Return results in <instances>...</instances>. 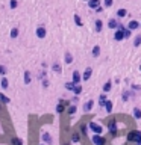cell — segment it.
Segmentation results:
<instances>
[{
  "instance_id": "1",
  "label": "cell",
  "mask_w": 141,
  "mask_h": 145,
  "mask_svg": "<svg viewBox=\"0 0 141 145\" xmlns=\"http://www.w3.org/2000/svg\"><path fill=\"white\" fill-rule=\"evenodd\" d=\"M93 144H94V145H105V139H103L102 136L97 133V135L93 136Z\"/></svg>"
},
{
  "instance_id": "2",
  "label": "cell",
  "mask_w": 141,
  "mask_h": 145,
  "mask_svg": "<svg viewBox=\"0 0 141 145\" xmlns=\"http://www.w3.org/2000/svg\"><path fill=\"white\" fill-rule=\"evenodd\" d=\"M108 127H109V133H117V122H115V119H111L109 124H108Z\"/></svg>"
},
{
  "instance_id": "3",
  "label": "cell",
  "mask_w": 141,
  "mask_h": 145,
  "mask_svg": "<svg viewBox=\"0 0 141 145\" xmlns=\"http://www.w3.org/2000/svg\"><path fill=\"white\" fill-rule=\"evenodd\" d=\"M90 128L94 131V133H99V135L102 133V127L99 126V124H96V122H90Z\"/></svg>"
},
{
  "instance_id": "4",
  "label": "cell",
  "mask_w": 141,
  "mask_h": 145,
  "mask_svg": "<svg viewBox=\"0 0 141 145\" xmlns=\"http://www.w3.org/2000/svg\"><path fill=\"white\" fill-rule=\"evenodd\" d=\"M114 39H115V41H121V39H124V30L118 29V30L115 32V35H114Z\"/></svg>"
},
{
  "instance_id": "5",
  "label": "cell",
  "mask_w": 141,
  "mask_h": 145,
  "mask_svg": "<svg viewBox=\"0 0 141 145\" xmlns=\"http://www.w3.org/2000/svg\"><path fill=\"white\" fill-rule=\"evenodd\" d=\"M45 33H47V32H45V27L40 26L36 29V36H38V38H45Z\"/></svg>"
},
{
  "instance_id": "6",
  "label": "cell",
  "mask_w": 141,
  "mask_h": 145,
  "mask_svg": "<svg viewBox=\"0 0 141 145\" xmlns=\"http://www.w3.org/2000/svg\"><path fill=\"white\" fill-rule=\"evenodd\" d=\"M41 138H43V140H44V142L47 144V145H52L53 139H52V136L49 135V133H43V135H41Z\"/></svg>"
},
{
  "instance_id": "7",
  "label": "cell",
  "mask_w": 141,
  "mask_h": 145,
  "mask_svg": "<svg viewBox=\"0 0 141 145\" xmlns=\"http://www.w3.org/2000/svg\"><path fill=\"white\" fill-rule=\"evenodd\" d=\"M82 80V77H81V74H79V71H73V82L76 85H79V82Z\"/></svg>"
},
{
  "instance_id": "8",
  "label": "cell",
  "mask_w": 141,
  "mask_h": 145,
  "mask_svg": "<svg viewBox=\"0 0 141 145\" xmlns=\"http://www.w3.org/2000/svg\"><path fill=\"white\" fill-rule=\"evenodd\" d=\"M88 6L91 9H96L97 6H100V0H90L88 2Z\"/></svg>"
},
{
  "instance_id": "9",
  "label": "cell",
  "mask_w": 141,
  "mask_h": 145,
  "mask_svg": "<svg viewBox=\"0 0 141 145\" xmlns=\"http://www.w3.org/2000/svg\"><path fill=\"white\" fill-rule=\"evenodd\" d=\"M93 104H94V101H93V100H88V101L84 104V110H85V112H90L91 109H93Z\"/></svg>"
},
{
  "instance_id": "10",
  "label": "cell",
  "mask_w": 141,
  "mask_h": 145,
  "mask_svg": "<svg viewBox=\"0 0 141 145\" xmlns=\"http://www.w3.org/2000/svg\"><path fill=\"white\" fill-rule=\"evenodd\" d=\"M91 74H93V70H91V68H86L85 71H84V76H82V79H84V80H88V79L91 77Z\"/></svg>"
},
{
  "instance_id": "11",
  "label": "cell",
  "mask_w": 141,
  "mask_h": 145,
  "mask_svg": "<svg viewBox=\"0 0 141 145\" xmlns=\"http://www.w3.org/2000/svg\"><path fill=\"white\" fill-rule=\"evenodd\" d=\"M138 26H141V24H140L138 21H135V20H132V21L127 24V27H129L131 30H134V29H138Z\"/></svg>"
},
{
  "instance_id": "12",
  "label": "cell",
  "mask_w": 141,
  "mask_h": 145,
  "mask_svg": "<svg viewBox=\"0 0 141 145\" xmlns=\"http://www.w3.org/2000/svg\"><path fill=\"white\" fill-rule=\"evenodd\" d=\"M138 133H140V131H131L129 136H127V139H129V140H136V138H138Z\"/></svg>"
},
{
  "instance_id": "13",
  "label": "cell",
  "mask_w": 141,
  "mask_h": 145,
  "mask_svg": "<svg viewBox=\"0 0 141 145\" xmlns=\"http://www.w3.org/2000/svg\"><path fill=\"white\" fill-rule=\"evenodd\" d=\"M0 85H2V88H3V89H8V88H9V82H8V79H6V77H3V79H2V82H0Z\"/></svg>"
},
{
  "instance_id": "14",
  "label": "cell",
  "mask_w": 141,
  "mask_h": 145,
  "mask_svg": "<svg viewBox=\"0 0 141 145\" xmlns=\"http://www.w3.org/2000/svg\"><path fill=\"white\" fill-rule=\"evenodd\" d=\"M108 27H109V29H117V27H118V23L115 21V20H109V23H108Z\"/></svg>"
},
{
  "instance_id": "15",
  "label": "cell",
  "mask_w": 141,
  "mask_h": 145,
  "mask_svg": "<svg viewBox=\"0 0 141 145\" xmlns=\"http://www.w3.org/2000/svg\"><path fill=\"white\" fill-rule=\"evenodd\" d=\"M74 86H76L74 82H68V83H65V88H67L68 91H74Z\"/></svg>"
},
{
  "instance_id": "16",
  "label": "cell",
  "mask_w": 141,
  "mask_h": 145,
  "mask_svg": "<svg viewBox=\"0 0 141 145\" xmlns=\"http://www.w3.org/2000/svg\"><path fill=\"white\" fill-rule=\"evenodd\" d=\"M24 83H26V85L30 83V73H29V71L24 73Z\"/></svg>"
},
{
  "instance_id": "17",
  "label": "cell",
  "mask_w": 141,
  "mask_h": 145,
  "mask_svg": "<svg viewBox=\"0 0 141 145\" xmlns=\"http://www.w3.org/2000/svg\"><path fill=\"white\" fill-rule=\"evenodd\" d=\"M99 104H100V106H105L106 104V95L105 94L100 95V98H99Z\"/></svg>"
},
{
  "instance_id": "18",
  "label": "cell",
  "mask_w": 141,
  "mask_h": 145,
  "mask_svg": "<svg viewBox=\"0 0 141 145\" xmlns=\"http://www.w3.org/2000/svg\"><path fill=\"white\" fill-rule=\"evenodd\" d=\"M0 101H2V103H5V104H8V103H9V98H8L6 95L2 92V94H0Z\"/></svg>"
},
{
  "instance_id": "19",
  "label": "cell",
  "mask_w": 141,
  "mask_h": 145,
  "mask_svg": "<svg viewBox=\"0 0 141 145\" xmlns=\"http://www.w3.org/2000/svg\"><path fill=\"white\" fill-rule=\"evenodd\" d=\"M65 62H67V64H71L73 62V56H71V53H65Z\"/></svg>"
},
{
  "instance_id": "20",
  "label": "cell",
  "mask_w": 141,
  "mask_h": 145,
  "mask_svg": "<svg viewBox=\"0 0 141 145\" xmlns=\"http://www.w3.org/2000/svg\"><path fill=\"white\" fill-rule=\"evenodd\" d=\"M111 85H112L111 82H106V83L103 85V91H105V92H109V91H111V88H112Z\"/></svg>"
},
{
  "instance_id": "21",
  "label": "cell",
  "mask_w": 141,
  "mask_h": 145,
  "mask_svg": "<svg viewBox=\"0 0 141 145\" xmlns=\"http://www.w3.org/2000/svg\"><path fill=\"white\" fill-rule=\"evenodd\" d=\"M99 55H100V47H99V45H96V47L93 48V56H94V57H97Z\"/></svg>"
},
{
  "instance_id": "22",
  "label": "cell",
  "mask_w": 141,
  "mask_h": 145,
  "mask_svg": "<svg viewBox=\"0 0 141 145\" xmlns=\"http://www.w3.org/2000/svg\"><path fill=\"white\" fill-rule=\"evenodd\" d=\"M52 70H53L55 73H61V65H59V64H53V65H52Z\"/></svg>"
},
{
  "instance_id": "23",
  "label": "cell",
  "mask_w": 141,
  "mask_h": 145,
  "mask_svg": "<svg viewBox=\"0 0 141 145\" xmlns=\"http://www.w3.org/2000/svg\"><path fill=\"white\" fill-rule=\"evenodd\" d=\"M17 36H18V29L14 27V29L11 30V38H17Z\"/></svg>"
},
{
  "instance_id": "24",
  "label": "cell",
  "mask_w": 141,
  "mask_h": 145,
  "mask_svg": "<svg viewBox=\"0 0 141 145\" xmlns=\"http://www.w3.org/2000/svg\"><path fill=\"white\" fill-rule=\"evenodd\" d=\"M11 144H12V145H23L21 139H18V138H14V139L11 140Z\"/></svg>"
},
{
  "instance_id": "25",
  "label": "cell",
  "mask_w": 141,
  "mask_h": 145,
  "mask_svg": "<svg viewBox=\"0 0 141 145\" xmlns=\"http://www.w3.org/2000/svg\"><path fill=\"white\" fill-rule=\"evenodd\" d=\"M102 27H103V23L100 21V20H97V21H96V30H97V32H100V30H102Z\"/></svg>"
},
{
  "instance_id": "26",
  "label": "cell",
  "mask_w": 141,
  "mask_h": 145,
  "mask_svg": "<svg viewBox=\"0 0 141 145\" xmlns=\"http://www.w3.org/2000/svg\"><path fill=\"white\" fill-rule=\"evenodd\" d=\"M134 117H135V118H141V109L135 107V109H134Z\"/></svg>"
},
{
  "instance_id": "27",
  "label": "cell",
  "mask_w": 141,
  "mask_h": 145,
  "mask_svg": "<svg viewBox=\"0 0 141 145\" xmlns=\"http://www.w3.org/2000/svg\"><path fill=\"white\" fill-rule=\"evenodd\" d=\"M74 23H76V26H82V20H81V17L79 15H74Z\"/></svg>"
},
{
  "instance_id": "28",
  "label": "cell",
  "mask_w": 141,
  "mask_h": 145,
  "mask_svg": "<svg viewBox=\"0 0 141 145\" xmlns=\"http://www.w3.org/2000/svg\"><path fill=\"white\" fill-rule=\"evenodd\" d=\"M126 14H127L126 9H118V11H117V15H118V17H126Z\"/></svg>"
},
{
  "instance_id": "29",
  "label": "cell",
  "mask_w": 141,
  "mask_h": 145,
  "mask_svg": "<svg viewBox=\"0 0 141 145\" xmlns=\"http://www.w3.org/2000/svg\"><path fill=\"white\" fill-rule=\"evenodd\" d=\"M17 5H18L17 0H11V2H9V8H11V9H15V8H17Z\"/></svg>"
},
{
  "instance_id": "30",
  "label": "cell",
  "mask_w": 141,
  "mask_h": 145,
  "mask_svg": "<svg viewBox=\"0 0 141 145\" xmlns=\"http://www.w3.org/2000/svg\"><path fill=\"white\" fill-rule=\"evenodd\" d=\"M73 92L76 94V95H79V94L82 92V86H79V85H76V86H74V91H73Z\"/></svg>"
},
{
  "instance_id": "31",
  "label": "cell",
  "mask_w": 141,
  "mask_h": 145,
  "mask_svg": "<svg viewBox=\"0 0 141 145\" xmlns=\"http://www.w3.org/2000/svg\"><path fill=\"white\" fill-rule=\"evenodd\" d=\"M71 139H73V142H79V139H81V136H79V133H73V136H71Z\"/></svg>"
},
{
  "instance_id": "32",
  "label": "cell",
  "mask_w": 141,
  "mask_h": 145,
  "mask_svg": "<svg viewBox=\"0 0 141 145\" xmlns=\"http://www.w3.org/2000/svg\"><path fill=\"white\" fill-rule=\"evenodd\" d=\"M105 107H106V112H108V113H109V112L112 110V103H111V101H106Z\"/></svg>"
},
{
  "instance_id": "33",
  "label": "cell",
  "mask_w": 141,
  "mask_h": 145,
  "mask_svg": "<svg viewBox=\"0 0 141 145\" xmlns=\"http://www.w3.org/2000/svg\"><path fill=\"white\" fill-rule=\"evenodd\" d=\"M6 73H8V70H6V67H5V65H0V76H5Z\"/></svg>"
},
{
  "instance_id": "34",
  "label": "cell",
  "mask_w": 141,
  "mask_h": 145,
  "mask_svg": "<svg viewBox=\"0 0 141 145\" xmlns=\"http://www.w3.org/2000/svg\"><path fill=\"white\" fill-rule=\"evenodd\" d=\"M140 44H141V35H138V36L135 38V41H134V45H135V47H138Z\"/></svg>"
},
{
  "instance_id": "35",
  "label": "cell",
  "mask_w": 141,
  "mask_h": 145,
  "mask_svg": "<svg viewBox=\"0 0 141 145\" xmlns=\"http://www.w3.org/2000/svg\"><path fill=\"white\" fill-rule=\"evenodd\" d=\"M56 112H58V113H62V112H64V106H62V101L59 103V104H58V107H56Z\"/></svg>"
},
{
  "instance_id": "36",
  "label": "cell",
  "mask_w": 141,
  "mask_h": 145,
  "mask_svg": "<svg viewBox=\"0 0 141 145\" xmlns=\"http://www.w3.org/2000/svg\"><path fill=\"white\" fill-rule=\"evenodd\" d=\"M74 112H76V106H70V107H68V113H70V115H73Z\"/></svg>"
},
{
  "instance_id": "37",
  "label": "cell",
  "mask_w": 141,
  "mask_h": 145,
  "mask_svg": "<svg viewBox=\"0 0 141 145\" xmlns=\"http://www.w3.org/2000/svg\"><path fill=\"white\" fill-rule=\"evenodd\" d=\"M131 36V29L127 27V29H124V38H129Z\"/></svg>"
},
{
  "instance_id": "38",
  "label": "cell",
  "mask_w": 141,
  "mask_h": 145,
  "mask_svg": "<svg viewBox=\"0 0 141 145\" xmlns=\"http://www.w3.org/2000/svg\"><path fill=\"white\" fill-rule=\"evenodd\" d=\"M112 2H114V0H105V6H106V8L112 6Z\"/></svg>"
},
{
  "instance_id": "39",
  "label": "cell",
  "mask_w": 141,
  "mask_h": 145,
  "mask_svg": "<svg viewBox=\"0 0 141 145\" xmlns=\"http://www.w3.org/2000/svg\"><path fill=\"white\" fill-rule=\"evenodd\" d=\"M123 100H124V101L129 100V94H127V92H126V94H123Z\"/></svg>"
},
{
  "instance_id": "40",
  "label": "cell",
  "mask_w": 141,
  "mask_h": 145,
  "mask_svg": "<svg viewBox=\"0 0 141 145\" xmlns=\"http://www.w3.org/2000/svg\"><path fill=\"white\" fill-rule=\"evenodd\" d=\"M81 130H82V133H84V135H86V126H82Z\"/></svg>"
},
{
  "instance_id": "41",
  "label": "cell",
  "mask_w": 141,
  "mask_h": 145,
  "mask_svg": "<svg viewBox=\"0 0 141 145\" xmlns=\"http://www.w3.org/2000/svg\"><path fill=\"white\" fill-rule=\"evenodd\" d=\"M96 12H103V8L102 6H97L96 8Z\"/></svg>"
},
{
  "instance_id": "42",
  "label": "cell",
  "mask_w": 141,
  "mask_h": 145,
  "mask_svg": "<svg viewBox=\"0 0 141 145\" xmlns=\"http://www.w3.org/2000/svg\"><path fill=\"white\" fill-rule=\"evenodd\" d=\"M43 86H44V88H47V86H49V82H47V80H43Z\"/></svg>"
},
{
  "instance_id": "43",
  "label": "cell",
  "mask_w": 141,
  "mask_h": 145,
  "mask_svg": "<svg viewBox=\"0 0 141 145\" xmlns=\"http://www.w3.org/2000/svg\"><path fill=\"white\" fill-rule=\"evenodd\" d=\"M65 145H68V144H65Z\"/></svg>"
},
{
  "instance_id": "44",
  "label": "cell",
  "mask_w": 141,
  "mask_h": 145,
  "mask_svg": "<svg viewBox=\"0 0 141 145\" xmlns=\"http://www.w3.org/2000/svg\"><path fill=\"white\" fill-rule=\"evenodd\" d=\"M136 145H138V144H136Z\"/></svg>"
}]
</instances>
